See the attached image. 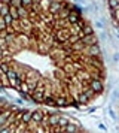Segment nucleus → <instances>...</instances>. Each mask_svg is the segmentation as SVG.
I'll return each mask as SVG.
<instances>
[{"instance_id":"nucleus-1","label":"nucleus","mask_w":119,"mask_h":133,"mask_svg":"<svg viewBox=\"0 0 119 133\" xmlns=\"http://www.w3.org/2000/svg\"><path fill=\"white\" fill-rule=\"evenodd\" d=\"M8 78H9V81L12 82V85H15V87H18V88H19V84H21V79L18 78L17 72H14V70H8Z\"/></svg>"},{"instance_id":"nucleus-2","label":"nucleus","mask_w":119,"mask_h":133,"mask_svg":"<svg viewBox=\"0 0 119 133\" xmlns=\"http://www.w3.org/2000/svg\"><path fill=\"white\" fill-rule=\"evenodd\" d=\"M91 88H92L95 93H101V91H103V85L100 84V81L92 79V81H91Z\"/></svg>"},{"instance_id":"nucleus-3","label":"nucleus","mask_w":119,"mask_h":133,"mask_svg":"<svg viewBox=\"0 0 119 133\" xmlns=\"http://www.w3.org/2000/svg\"><path fill=\"white\" fill-rule=\"evenodd\" d=\"M80 40H82L84 44H88V45H94V44H95V42H97V37H95V36H94V35H88V36H85L84 39H80Z\"/></svg>"},{"instance_id":"nucleus-4","label":"nucleus","mask_w":119,"mask_h":133,"mask_svg":"<svg viewBox=\"0 0 119 133\" xmlns=\"http://www.w3.org/2000/svg\"><path fill=\"white\" fill-rule=\"evenodd\" d=\"M31 121H34L36 124H39V123L42 121V115H40V112H33V114H31Z\"/></svg>"},{"instance_id":"nucleus-5","label":"nucleus","mask_w":119,"mask_h":133,"mask_svg":"<svg viewBox=\"0 0 119 133\" xmlns=\"http://www.w3.org/2000/svg\"><path fill=\"white\" fill-rule=\"evenodd\" d=\"M9 115H10V112H9V111L2 112V114H0V126L5 124V121H6V118H9Z\"/></svg>"},{"instance_id":"nucleus-6","label":"nucleus","mask_w":119,"mask_h":133,"mask_svg":"<svg viewBox=\"0 0 119 133\" xmlns=\"http://www.w3.org/2000/svg\"><path fill=\"white\" fill-rule=\"evenodd\" d=\"M89 48H91V49H89V53L92 54V55H98V54H100V48H98V45H91V46H89Z\"/></svg>"},{"instance_id":"nucleus-7","label":"nucleus","mask_w":119,"mask_h":133,"mask_svg":"<svg viewBox=\"0 0 119 133\" xmlns=\"http://www.w3.org/2000/svg\"><path fill=\"white\" fill-rule=\"evenodd\" d=\"M82 32H84V35L88 36V35H94V30H92V27H89V26H84V28H82Z\"/></svg>"},{"instance_id":"nucleus-8","label":"nucleus","mask_w":119,"mask_h":133,"mask_svg":"<svg viewBox=\"0 0 119 133\" xmlns=\"http://www.w3.org/2000/svg\"><path fill=\"white\" fill-rule=\"evenodd\" d=\"M110 9H119V0H109Z\"/></svg>"},{"instance_id":"nucleus-9","label":"nucleus","mask_w":119,"mask_h":133,"mask_svg":"<svg viewBox=\"0 0 119 133\" xmlns=\"http://www.w3.org/2000/svg\"><path fill=\"white\" fill-rule=\"evenodd\" d=\"M64 130H67V132H77L79 127H76V126H73V124H67L64 127Z\"/></svg>"},{"instance_id":"nucleus-10","label":"nucleus","mask_w":119,"mask_h":133,"mask_svg":"<svg viewBox=\"0 0 119 133\" xmlns=\"http://www.w3.org/2000/svg\"><path fill=\"white\" fill-rule=\"evenodd\" d=\"M9 14L12 15V18H14V19H18V18H19V15H18V11L15 8H10V9H9Z\"/></svg>"},{"instance_id":"nucleus-11","label":"nucleus","mask_w":119,"mask_h":133,"mask_svg":"<svg viewBox=\"0 0 119 133\" xmlns=\"http://www.w3.org/2000/svg\"><path fill=\"white\" fill-rule=\"evenodd\" d=\"M31 120V112H26L24 111V117H22V121L24 123H27V121H30Z\"/></svg>"},{"instance_id":"nucleus-12","label":"nucleus","mask_w":119,"mask_h":133,"mask_svg":"<svg viewBox=\"0 0 119 133\" xmlns=\"http://www.w3.org/2000/svg\"><path fill=\"white\" fill-rule=\"evenodd\" d=\"M58 120H60L58 115H51V120H49V123L54 126V124H57V123H58Z\"/></svg>"},{"instance_id":"nucleus-13","label":"nucleus","mask_w":119,"mask_h":133,"mask_svg":"<svg viewBox=\"0 0 119 133\" xmlns=\"http://www.w3.org/2000/svg\"><path fill=\"white\" fill-rule=\"evenodd\" d=\"M68 21H70V23H77L79 18H77L76 15H73V14H70V15H68Z\"/></svg>"},{"instance_id":"nucleus-14","label":"nucleus","mask_w":119,"mask_h":133,"mask_svg":"<svg viewBox=\"0 0 119 133\" xmlns=\"http://www.w3.org/2000/svg\"><path fill=\"white\" fill-rule=\"evenodd\" d=\"M9 6H6V5H5V6H3V8H2V17H5V15H8L9 14Z\"/></svg>"},{"instance_id":"nucleus-15","label":"nucleus","mask_w":119,"mask_h":133,"mask_svg":"<svg viewBox=\"0 0 119 133\" xmlns=\"http://www.w3.org/2000/svg\"><path fill=\"white\" fill-rule=\"evenodd\" d=\"M6 26H8V24L5 23V18L0 17V30H5V28H6Z\"/></svg>"},{"instance_id":"nucleus-16","label":"nucleus","mask_w":119,"mask_h":133,"mask_svg":"<svg viewBox=\"0 0 119 133\" xmlns=\"http://www.w3.org/2000/svg\"><path fill=\"white\" fill-rule=\"evenodd\" d=\"M3 18H5V23H6V24H10V23H12V19H14L10 14H8V15H5Z\"/></svg>"},{"instance_id":"nucleus-17","label":"nucleus","mask_w":119,"mask_h":133,"mask_svg":"<svg viewBox=\"0 0 119 133\" xmlns=\"http://www.w3.org/2000/svg\"><path fill=\"white\" fill-rule=\"evenodd\" d=\"M57 105H60V106H66V105H67V102H66L63 97H60L58 100H57Z\"/></svg>"},{"instance_id":"nucleus-18","label":"nucleus","mask_w":119,"mask_h":133,"mask_svg":"<svg viewBox=\"0 0 119 133\" xmlns=\"http://www.w3.org/2000/svg\"><path fill=\"white\" fill-rule=\"evenodd\" d=\"M45 103H48V105H57V102H55V100H52L51 97H46V99H45Z\"/></svg>"},{"instance_id":"nucleus-19","label":"nucleus","mask_w":119,"mask_h":133,"mask_svg":"<svg viewBox=\"0 0 119 133\" xmlns=\"http://www.w3.org/2000/svg\"><path fill=\"white\" fill-rule=\"evenodd\" d=\"M17 11H18V15H19V17H26V11L22 8H18Z\"/></svg>"},{"instance_id":"nucleus-20","label":"nucleus","mask_w":119,"mask_h":133,"mask_svg":"<svg viewBox=\"0 0 119 133\" xmlns=\"http://www.w3.org/2000/svg\"><path fill=\"white\" fill-rule=\"evenodd\" d=\"M58 123H60V124L67 126V124H68V120H67V118H60V120H58Z\"/></svg>"},{"instance_id":"nucleus-21","label":"nucleus","mask_w":119,"mask_h":133,"mask_svg":"<svg viewBox=\"0 0 119 133\" xmlns=\"http://www.w3.org/2000/svg\"><path fill=\"white\" fill-rule=\"evenodd\" d=\"M0 69H2V70L3 72H6V73H8V64H5V63H2V64H0Z\"/></svg>"},{"instance_id":"nucleus-22","label":"nucleus","mask_w":119,"mask_h":133,"mask_svg":"<svg viewBox=\"0 0 119 133\" xmlns=\"http://www.w3.org/2000/svg\"><path fill=\"white\" fill-rule=\"evenodd\" d=\"M21 3H22V6H28V5H31V0H21Z\"/></svg>"},{"instance_id":"nucleus-23","label":"nucleus","mask_w":119,"mask_h":133,"mask_svg":"<svg viewBox=\"0 0 119 133\" xmlns=\"http://www.w3.org/2000/svg\"><path fill=\"white\" fill-rule=\"evenodd\" d=\"M72 106L77 108V109H82V108H80V105H79V103H77V102H73V103H72Z\"/></svg>"},{"instance_id":"nucleus-24","label":"nucleus","mask_w":119,"mask_h":133,"mask_svg":"<svg viewBox=\"0 0 119 133\" xmlns=\"http://www.w3.org/2000/svg\"><path fill=\"white\" fill-rule=\"evenodd\" d=\"M95 26L98 27V28H104V26H103V23H97V24H95Z\"/></svg>"},{"instance_id":"nucleus-25","label":"nucleus","mask_w":119,"mask_h":133,"mask_svg":"<svg viewBox=\"0 0 119 133\" xmlns=\"http://www.w3.org/2000/svg\"><path fill=\"white\" fill-rule=\"evenodd\" d=\"M115 60H116V62L119 60V55H118V54H115Z\"/></svg>"},{"instance_id":"nucleus-26","label":"nucleus","mask_w":119,"mask_h":133,"mask_svg":"<svg viewBox=\"0 0 119 133\" xmlns=\"http://www.w3.org/2000/svg\"><path fill=\"white\" fill-rule=\"evenodd\" d=\"M76 2H84V0H76Z\"/></svg>"}]
</instances>
